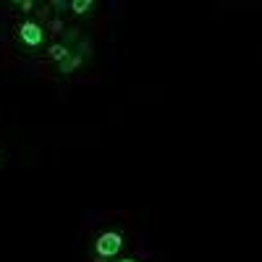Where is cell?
Wrapping results in <instances>:
<instances>
[{"label": "cell", "instance_id": "1", "mask_svg": "<svg viewBox=\"0 0 262 262\" xmlns=\"http://www.w3.org/2000/svg\"><path fill=\"white\" fill-rule=\"evenodd\" d=\"M121 247H123V236L118 231H105L95 242V254H97V259H111L121 252Z\"/></svg>", "mask_w": 262, "mask_h": 262}, {"label": "cell", "instance_id": "2", "mask_svg": "<svg viewBox=\"0 0 262 262\" xmlns=\"http://www.w3.org/2000/svg\"><path fill=\"white\" fill-rule=\"evenodd\" d=\"M18 39L24 42L27 48H39L45 42V29H42L39 21H24L18 27Z\"/></svg>", "mask_w": 262, "mask_h": 262}, {"label": "cell", "instance_id": "3", "mask_svg": "<svg viewBox=\"0 0 262 262\" xmlns=\"http://www.w3.org/2000/svg\"><path fill=\"white\" fill-rule=\"evenodd\" d=\"M81 63H84V58H81L79 53H74V50H71V55H69V58H66L63 63H58V69H60V74L69 76V74H74V71L79 69Z\"/></svg>", "mask_w": 262, "mask_h": 262}, {"label": "cell", "instance_id": "4", "mask_svg": "<svg viewBox=\"0 0 262 262\" xmlns=\"http://www.w3.org/2000/svg\"><path fill=\"white\" fill-rule=\"evenodd\" d=\"M48 55H50L55 63H63L66 58L71 55V48H66L63 42H55V45H50V48H48Z\"/></svg>", "mask_w": 262, "mask_h": 262}, {"label": "cell", "instance_id": "5", "mask_svg": "<svg viewBox=\"0 0 262 262\" xmlns=\"http://www.w3.org/2000/svg\"><path fill=\"white\" fill-rule=\"evenodd\" d=\"M92 8H95L92 0H74V3H71V11H74L76 16H86V13H92Z\"/></svg>", "mask_w": 262, "mask_h": 262}, {"label": "cell", "instance_id": "6", "mask_svg": "<svg viewBox=\"0 0 262 262\" xmlns=\"http://www.w3.org/2000/svg\"><path fill=\"white\" fill-rule=\"evenodd\" d=\"M13 6H16V8H21V11H24V13H29V11L34 8V3H32V0H16Z\"/></svg>", "mask_w": 262, "mask_h": 262}, {"label": "cell", "instance_id": "7", "mask_svg": "<svg viewBox=\"0 0 262 262\" xmlns=\"http://www.w3.org/2000/svg\"><path fill=\"white\" fill-rule=\"evenodd\" d=\"M118 262H137V259H131V257H126V259H118Z\"/></svg>", "mask_w": 262, "mask_h": 262}]
</instances>
